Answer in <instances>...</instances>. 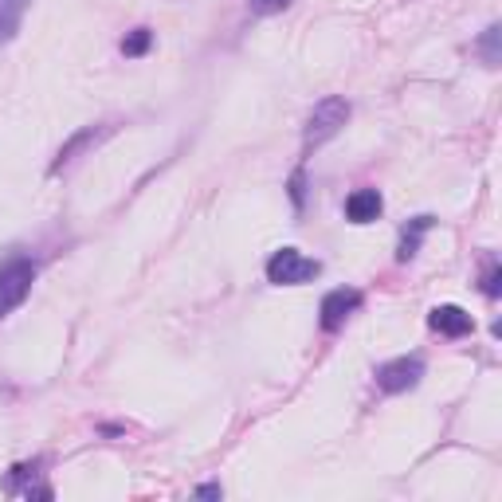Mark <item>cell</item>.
Instances as JSON below:
<instances>
[{"mask_svg": "<svg viewBox=\"0 0 502 502\" xmlns=\"http://www.w3.org/2000/svg\"><path fill=\"white\" fill-rule=\"evenodd\" d=\"M349 122V102L341 99V94H330V99H322L311 110V119H306V130H303V145L306 149H314V145H322L330 142L341 126Z\"/></svg>", "mask_w": 502, "mask_h": 502, "instance_id": "1", "label": "cell"}, {"mask_svg": "<svg viewBox=\"0 0 502 502\" xmlns=\"http://www.w3.org/2000/svg\"><path fill=\"white\" fill-rule=\"evenodd\" d=\"M318 271H322V263L306 260L298 248H283V251H275L271 260H267V279H271L275 286L311 283V279H318Z\"/></svg>", "mask_w": 502, "mask_h": 502, "instance_id": "2", "label": "cell"}, {"mask_svg": "<svg viewBox=\"0 0 502 502\" xmlns=\"http://www.w3.org/2000/svg\"><path fill=\"white\" fill-rule=\"evenodd\" d=\"M31 279H36V267H31L28 260H16L0 271V318L24 303L28 291H31Z\"/></svg>", "mask_w": 502, "mask_h": 502, "instance_id": "3", "label": "cell"}, {"mask_svg": "<svg viewBox=\"0 0 502 502\" xmlns=\"http://www.w3.org/2000/svg\"><path fill=\"white\" fill-rule=\"evenodd\" d=\"M424 377V361L420 357H397V361H384L377 369V384L384 392H409L416 389Z\"/></svg>", "mask_w": 502, "mask_h": 502, "instance_id": "4", "label": "cell"}, {"mask_svg": "<svg viewBox=\"0 0 502 502\" xmlns=\"http://www.w3.org/2000/svg\"><path fill=\"white\" fill-rule=\"evenodd\" d=\"M357 306H361V295L349 291V286H338V291H330V295L322 298V326H326V330H338L349 314L357 311Z\"/></svg>", "mask_w": 502, "mask_h": 502, "instance_id": "5", "label": "cell"}, {"mask_svg": "<svg viewBox=\"0 0 502 502\" xmlns=\"http://www.w3.org/2000/svg\"><path fill=\"white\" fill-rule=\"evenodd\" d=\"M381 192L377 189H357L354 197L346 200V216L354 220V224H369V220H377L381 216Z\"/></svg>", "mask_w": 502, "mask_h": 502, "instance_id": "6", "label": "cell"}, {"mask_svg": "<svg viewBox=\"0 0 502 502\" xmlns=\"http://www.w3.org/2000/svg\"><path fill=\"white\" fill-rule=\"evenodd\" d=\"M432 330H440V334H447V338H463V334H471V314L459 311V306H436Z\"/></svg>", "mask_w": 502, "mask_h": 502, "instance_id": "7", "label": "cell"}, {"mask_svg": "<svg viewBox=\"0 0 502 502\" xmlns=\"http://www.w3.org/2000/svg\"><path fill=\"white\" fill-rule=\"evenodd\" d=\"M106 130H99V126H87V130H79V134H75L71 137V142L67 145H59V154H56V162H51V173H59V169H67L71 162H75V157H79L83 154V149H91L94 142H99V137H102Z\"/></svg>", "mask_w": 502, "mask_h": 502, "instance_id": "8", "label": "cell"}, {"mask_svg": "<svg viewBox=\"0 0 502 502\" xmlns=\"http://www.w3.org/2000/svg\"><path fill=\"white\" fill-rule=\"evenodd\" d=\"M24 13H28V0H0V44H8L20 31Z\"/></svg>", "mask_w": 502, "mask_h": 502, "instance_id": "9", "label": "cell"}, {"mask_svg": "<svg viewBox=\"0 0 502 502\" xmlns=\"http://www.w3.org/2000/svg\"><path fill=\"white\" fill-rule=\"evenodd\" d=\"M432 228V216H416L412 220V228H404V236H401V251H397V260L401 263H409L412 255H416V248H420V236Z\"/></svg>", "mask_w": 502, "mask_h": 502, "instance_id": "10", "label": "cell"}, {"mask_svg": "<svg viewBox=\"0 0 502 502\" xmlns=\"http://www.w3.org/2000/svg\"><path fill=\"white\" fill-rule=\"evenodd\" d=\"M149 44H154V31H149V28H134L130 36L122 40V56H145Z\"/></svg>", "mask_w": 502, "mask_h": 502, "instance_id": "11", "label": "cell"}, {"mask_svg": "<svg viewBox=\"0 0 502 502\" xmlns=\"http://www.w3.org/2000/svg\"><path fill=\"white\" fill-rule=\"evenodd\" d=\"M251 4V13H260V16H271V13H279V8H286L291 0H248Z\"/></svg>", "mask_w": 502, "mask_h": 502, "instance_id": "12", "label": "cell"}, {"mask_svg": "<svg viewBox=\"0 0 502 502\" xmlns=\"http://www.w3.org/2000/svg\"><path fill=\"white\" fill-rule=\"evenodd\" d=\"M495 40H498V28H487V40H483V51H487V63H498V51H495Z\"/></svg>", "mask_w": 502, "mask_h": 502, "instance_id": "13", "label": "cell"}, {"mask_svg": "<svg viewBox=\"0 0 502 502\" xmlns=\"http://www.w3.org/2000/svg\"><path fill=\"white\" fill-rule=\"evenodd\" d=\"M498 279H502V275H498V267H490V271H487V283H483V291H487L490 298L498 295Z\"/></svg>", "mask_w": 502, "mask_h": 502, "instance_id": "14", "label": "cell"}, {"mask_svg": "<svg viewBox=\"0 0 502 502\" xmlns=\"http://www.w3.org/2000/svg\"><path fill=\"white\" fill-rule=\"evenodd\" d=\"M197 495H200V498H220V487H216V483H208V487H200Z\"/></svg>", "mask_w": 502, "mask_h": 502, "instance_id": "15", "label": "cell"}]
</instances>
